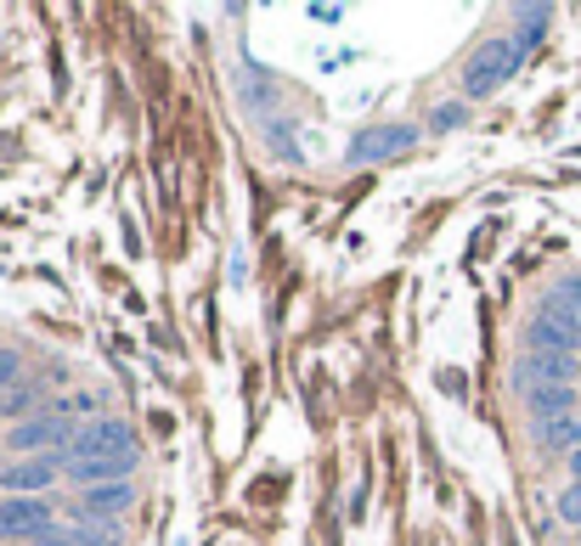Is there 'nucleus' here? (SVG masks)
Masks as SVG:
<instances>
[{
    "label": "nucleus",
    "mask_w": 581,
    "mask_h": 546,
    "mask_svg": "<svg viewBox=\"0 0 581 546\" xmlns=\"http://www.w3.org/2000/svg\"><path fill=\"white\" fill-rule=\"evenodd\" d=\"M136 502V485H91L79 490V518H119Z\"/></svg>",
    "instance_id": "obj_10"
},
{
    "label": "nucleus",
    "mask_w": 581,
    "mask_h": 546,
    "mask_svg": "<svg viewBox=\"0 0 581 546\" xmlns=\"http://www.w3.org/2000/svg\"><path fill=\"white\" fill-rule=\"evenodd\" d=\"M536 450H581V411L570 417H553V423H536Z\"/></svg>",
    "instance_id": "obj_12"
},
{
    "label": "nucleus",
    "mask_w": 581,
    "mask_h": 546,
    "mask_svg": "<svg viewBox=\"0 0 581 546\" xmlns=\"http://www.w3.org/2000/svg\"><path fill=\"white\" fill-rule=\"evenodd\" d=\"M548 23H553V12H548V7H525V12H520V29H514V46H520V57H525V51H531V46L548 34Z\"/></svg>",
    "instance_id": "obj_14"
},
{
    "label": "nucleus",
    "mask_w": 581,
    "mask_h": 546,
    "mask_svg": "<svg viewBox=\"0 0 581 546\" xmlns=\"http://www.w3.org/2000/svg\"><path fill=\"white\" fill-rule=\"evenodd\" d=\"M570 479H581V450H570Z\"/></svg>",
    "instance_id": "obj_20"
},
{
    "label": "nucleus",
    "mask_w": 581,
    "mask_h": 546,
    "mask_svg": "<svg viewBox=\"0 0 581 546\" xmlns=\"http://www.w3.org/2000/svg\"><path fill=\"white\" fill-rule=\"evenodd\" d=\"M51 529V502L46 496H7L0 502V540H35Z\"/></svg>",
    "instance_id": "obj_6"
},
{
    "label": "nucleus",
    "mask_w": 581,
    "mask_h": 546,
    "mask_svg": "<svg viewBox=\"0 0 581 546\" xmlns=\"http://www.w3.org/2000/svg\"><path fill=\"white\" fill-rule=\"evenodd\" d=\"M406 147H418V125H373L345 147V163H384Z\"/></svg>",
    "instance_id": "obj_4"
},
{
    "label": "nucleus",
    "mask_w": 581,
    "mask_h": 546,
    "mask_svg": "<svg viewBox=\"0 0 581 546\" xmlns=\"http://www.w3.org/2000/svg\"><path fill=\"white\" fill-rule=\"evenodd\" d=\"M536 310H548V316H559V321L581 327V277H559V282L548 288V299H542Z\"/></svg>",
    "instance_id": "obj_13"
},
{
    "label": "nucleus",
    "mask_w": 581,
    "mask_h": 546,
    "mask_svg": "<svg viewBox=\"0 0 581 546\" xmlns=\"http://www.w3.org/2000/svg\"><path fill=\"white\" fill-rule=\"evenodd\" d=\"M311 18H316V23H339L345 12H339V7H311Z\"/></svg>",
    "instance_id": "obj_19"
},
{
    "label": "nucleus",
    "mask_w": 581,
    "mask_h": 546,
    "mask_svg": "<svg viewBox=\"0 0 581 546\" xmlns=\"http://www.w3.org/2000/svg\"><path fill=\"white\" fill-rule=\"evenodd\" d=\"M559 518L581 529V479H570V485L559 490Z\"/></svg>",
    "instance_id": "obj_18"
},
{
    "label": "nucleus",
    "mask_w": 581,
    "mask_h": 546,
    "mask_svg": "<svg viewBox=\"0 0 581 546\" xmlns=\"http://www.w3.org/2000/svg\"><path fill=\"white\" fill-rule=\"evenodd\" d=\"M136 474V457H108V463H68V479L79 490H91V485H130Z\"/></svg>",
    "instance_id": "obj_9"
},
{
    "label": "nucleus",
    "mask_w": 581,
    "mask_h": 546,
    "mask_svg": "<svg viewBox=\"0 0 581 546\" xmlns=\"http://www.w3.org/2000/svg\"><path fill=\"white\" fill-rule=\"evenodd\" d=\"M514 68H520V46H514V40H485V46L474 51V62L463 68V97H469V102L496 97V90L509 85Z\"/></svg>",
    "instance_id": "obj_3"
},
{
    "label": "nucleus",
    "mask_w": 581,
    "mask_h": 546,
    "mask_svg": "<svg viewBox=\"0 0 581 546\" xmlns=\"http://www.w3.org/2000/svg\"><path fill=\"white\" fill-rule=\"evenodd\" d=\"M520 344H525L531 355H575V349H581V327H570V321H559V316H548V310H531Z\"/></svg>",
    "instance_id": "obj_7"
},
{
    "label": "nucleus",
    "mask_w": 581,
    "mask_h": 546,
    "mask_svg": "<svg viewBox=\"0 0 581 546\" xmlns=\"http://www.w3.org/2000/svg\"><path fill=\"white\" fill-rule=\"evenodd\" d=\"M18 373H23V355H18L12 344H0V395L18 389Z\"/></svg>",
    "instance_id": "obj_16"
},
{
    "label": "nucleus",
    "mask_w": 581,
    "mask_h": 546,
    "mask_svg": "<svg viewBox=\"0 0 581 546\" xmlns=\"http://www.w3.org/2000/svg\"><path fill=\"white\" fill-rule=\"evenodd\" d=\"M525 411H531L536 423L570 417V411H575V384H542V389H531V395H525Z\"/></svg>",
    "instance_id": "obj_11"
},
{
    "label": "nucleus",
    "mask_w": 581,
    "mask_h": 546,
    "mask_svg": "<svg viewBox=\"0 0 581 546\" xmlns=\"http://www.w3.org/2000/svg\"><path fill=\"white\" fill-rule=\"evenodd\" d=\"M35 400H40V384H18V389H7V395H0V417H18V423H29V417H35Z\"/></svg>",
    "instance_id": "obj_15"
},
{
    "label": "nucleus",
    "mask_w": 581,
    "mask_h": 546,
    "mask_svg": "<svg viewBox=\"0 0 581 546\" xmlns=\"http://www.w3.org/2000/svg\"><path fill=\"white\" fill-rule=\"evenodd\" d=\"M73 434H79V428L68 423V411H40V417H29V423H12L7 450H12V463H18V457H68Z\"/></svg>",
    "instance_id": "obj_2"
},
{
    "label": "nucleus",
    "mask_w": 581,
    "mask_h": 546,
    "mask_svg": "<svg viewBox=\"0 0 581 546\" xmlns=\"http://www.w3.org/2000/svg\"><path fill=\"white\" fill-rule=\"evenodd\" d=\"M463 119H469V108H463V102H441V108L430 113V130H441V136H446V130H457Z\"/></svg>",
    "instance_id": "obj_17"
},
{
    "label": "nucleus",
    "mask_w": 581,
    "mask_h": 546,
    "mask_svg": "<svg viewBox=\"0 0 581 546\" xmlns=\"http://www.w3.org/2000/svg\"><path fill=\"white\" fill-rule=\"evenodd\" d=\"M108 457H141L136 428L125 417H97V423H79L73 445H68V463H108Z\"/></svg>",
    "instance_id": "obj_1"
},
{
    "label": "nucleus",
    "mask_w": 581,
    "mask_h": 546,
    "mask_svg": "<svg viewBox=\"0 0 581 546\" xmlns=\"http://www.w3.org/2000/svg\"><path fill=\"white\" fill-rule=\"evenodd\" d=\"M575 378H581V355H531V349H520V360H514L520 395H531L542 384H575Z\"/></svg>",
    "instance_id": "obj_5"
},
{
    "label": "nucleus",
    "mask_w": 581,
    "mask_h": 546,
    "mask_svg": "<svg viewBox=\"0 0 581 546\" xmlns=\"http://www.w3.org/2000/svg\"><path fill=\"white\" fill-rule=\"evenodd\" d=\"M57 474H68V457H18L7 474H0V485L12 496H46L57 485Z\"/></svg>",
    "instance_id": "obj_8"
}]
</instances>
